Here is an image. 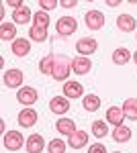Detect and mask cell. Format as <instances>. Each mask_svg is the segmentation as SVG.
<instances>
[{
  "label": "cell",
  "mask_w": 137,
  "mask_h": 153,
  "mask_svg": "<svg viewBox=\"0 0 137 153\" xmlns=\"http://www.w3.org/2000/svg\"><path fill=\"white\" fill-rule=\"evenodd\" d=\"M84 21H86V27L90 31H98L104 27V14L100 10H88L84 14Z\"/></svg>",
  "instance_id": "277c9868"
},
{
  "label": "cell",
  "mask_w": 137,
  "mask_h": 153,
  "mask_svg": "<svg viewBox=\"0 0 137 153\" xmlns=\"http://www.w3.org/2000/svg\"><path fill=\"white\" fill-rule=\"evenodd\" d=\"M96 49H98V43H96V39H90V37H84V39H80V41L76 43V51H78L80 55H84V57L92 55Z\"/></svg>",
  "instance_id": "ba28073f"
},
{
  "label": "cell",
  "mask_w": 137,
  "mask_h": 153,
  "mask_svg": "<svg viewBox=\"0 0 137 153\" xmlns=\"http://www.w3.org/2000/svg\"><path fill=\"white\" fill-rule=\"evenodd\" d=\"M121 108H123V112H125V118L137 120V98H127Z\"/></svg>",
  "instance_id": "44dd1931"
},
{
  "label": "cell",
  "mask_w": 137,
  "mask_h": 153,
  "mask_svg": "<svg viewBox=\"0 0 137 153\" xmlns=\"http://www.w3.org/2000/svg\"><path fill=\"white\" fill-rule=\"evenodd\" d=\"M82 104H84V110H88V112H96L98 108H100V98L96 94H86L82 98Z\"/></svg>",
  "instance_id": "603a6c76"
},
{
  "label": "cell",
  "mask_w": 137,
  "mask_h": 153,
  "mask_svg": "<svg viewBox=\"0 0 137 153\" xmlns=\"http://www.w3.org/2000/svg\"><path fill=\"white\" fill-rule=\"evenodd\" d=\"M53 59H55L53 53L45 55V57L39 61V71H41V74H45V76H51V71H53Z\"/></svg>",
  "instance_id": "484cf974"
},
{
  "label": "cell",
  "mask_w": 137,
  "mask_h": 153,
  "mask_svg": "<svg viewBox=\"0 0 137 153\" xmlns=\"http://www.w3.org/2000/svg\"><path fill=\"white\" fill-rule=\"evenodd\" d=\"M31 19H33V12H31L29 6H21V8H16V10L12 12L14 25H25V23H29Z\"/></svg>",
  "instance_id": "d6986e66"
},
{
  "label": "cell",
  "mask_w": 137,
  "mask_h": 153,
  "mask_svg": "<svg viewBox=\"0 0 137 153\" xmlns=\"http://www.w3.org/2000/svg\"><path fill=\"white\" fill-rule=\"evenodd\" d=\"M33 23L37 25V27H43V29H47V25H49V14H47L45 10H39L33 14Z\"/></svg>",
  "instance_id": "83f0119b"
},
{
  "label": "cell",
  "mask_w": 137,
  "mask_h": 153,
  "mask_svg": "<svg viewBox=\"0 0 137 153\" xmlns=\"http://www.w3.org/2000/svg\"><path fill=\"white\" fill-rule=\"evenodd\" d=\"M129 59H133V53L127 47H117L113 51V63L115 65H125V63H129Z\"/></svg>",
  "instance_id": "ac0fdd59"
},
{
  "label": "cell",
  "mask_w": 137,
  "mask_h": 153,
  "mask_svg": "<svg viewBox=\"0 0 137 153\" xmlns=\"http://www.w3.org/2000/svg\"><path fill=\"white\" fill-rule=\"evenodd\" d=\"M117 27L123 33H133L137 29V21H135V16H131V14H121V16H117Z\"/></svg>",
  "instance_id": "7c38bea8"
},
{
  "label": "cell",
  "mask_w": 137,
  "mask_h": 153,
  "mask_svg": "<svg viewBox=\"0 0 137 153\" xmlns=\"http://www.w3.org/2000/svg\"><path fill=\"white\" fill-rule=\"evenodd\" d=\"M27 153H41L45 149V141H43V137L39 135V133H33L31 137H27Z\"/></svg>",
  "instance_id": "8fae6325"
},
{
  "label": "cell",
  "mask_w": 137,
  "mask_h": 153,
  "mask_svg": "<svg viewBox=\"0 0 137 153\" xmlns=\"http://www.w3.org/2000/svg\"><path fill=\"white\" fill-rule=\"evenodd\" d=\"M133 61H135V63H137V51H135V53H133Z\"/></svg>",
  "instance_id": "836d02e7"
},
{
  "label": "cell",
  "mask_w": 137,
  "mask_h": 153,
  "mask_svg": "<svg viewBox=\"0 0 137 153\" xmlns=\"http://www.w3.org/2000/svg\"><path fill=\"white\" fill-rule=\"evenodd\" d=\"M55 129L59 135H66V137H70V135H74L76 133V120L74 118H59L55 123Z\"/></svg>",
  "instance_id": "9a60e30c"
},
{
  "label": "cell",
  "mask_w": 137,
  "mask_h": 153,
  "mask_svg": "<svg viewBox=\"0 0 137 153\" xmlns=\"http://www.w3.org/2000/svg\"><path fill=\"white\" fill-rule=\"evenodd\" d=\"M16 39V25L0 23V41H14Z\"/></svg>",
  "instance_id": "ffe728a7"
},
{
  "label": "cell",
  "mask_w": 137,
  "mask_h": 153,
  "mask_svg": "<svg viewBox=\"0 0 137 153\" xmlns=\"http://www.w3.org/2000/svg\"><path fill=\"white\" fill-rule=\"evenodd\" d=\"M29 39H33V41H37V43H43V41L47 39V29L33 25V27L29 29Z\"/></svg>",
  "instance_id": "d4e9b609"
},
{
  "label": "cell",
  "mask_w": 137,
  "mask_h": 153,
  "mask_svg": "<svg viewBox=\"0 0 137 153\" xmlns=\"http://www.w3.org/2000/svg\"><path fill=\"white\" fill-rule=\"evenodd\" d=\"M12 53L16 55V57H25V55H29V51H31V43H29V39H14L12 41Z\"/></svg>",
  "instance_id": "e0dca14e"
},
{
  "label": "cell",
  "mask_w": 137,
  "mask_h": 153,
  "mask_svg": "<svg viewBox=\"0 0 137 153\" xmlns=\"http://www.w3.org/2000/svg\"><path fill=\"white\" fill-rule=\"evenodd\" d=\"M123 118H125V112H123V108L121 106H111L109 110H106V123H111L115 127H121L123 125Z\"/></svg>",
  "instance_id": "2e32d148"
},
{
  "label": "cell",
  "mask_w": 137,
  "mask_h": 153,
  "mask_svg": "<svg viewBox=\"0 0 137 153\" xmlns=\"http://www.w3.org/2000/svg\"><path fill=\"white\" fill-rule=\"evenodd\" d=\"M8 6H12V8L16 10V8H21V6H25V2H23V0H10V2H8Z\"/></svg>",
  "instance_id": "1f68e13d"
},
{
  "label": "cell",
  "mask_w": 137,
  "mask_h": 153,
  "mask_svg": "<svg viewBox=\"0 0 137 153\" xmlns=\"http://www.w3.org/2000/svg\"><path fill=\"white\" fill-rule=\"evenodd\" d=\"M2 143H4V147H6L8 151H19L23 145H27L25 139H23V135H21L19 131H8V133H4Z\"/></svg>",
  "instance_id": "3957f363"
},
{
  "label": "cell",
  "mask_w": 137,
  "mask_h": 153,
  "mask_svg": "<svg viewBox=\"0 0 137 153\" xmlns=\"http://www.w3.org/2000/svg\"><path fill=\"white\" fill-rule=\"evenodd\" d=\"M57 4H59L57 0H39V6H41L45 12H47V10H53Z\"/></svg>",
  "instance_id": "f1b7e54d"
},
{
  "label": "cell",
  "mask_w": 137,
  "mask_h": 153,
  "mask_svg": "<svg viewBox=\"0 0 137 153\" xmlns=\"http://www.w3.org/2000/svg\"><path fill=\"white\" fill-rule=\"evenodd\" d=\"M49 110L53 112V114H66L70 110V100L66 96H53L51 100H49Z\"/></svg>",
  "instance_id": "5b68a950"
},
{
  "label": "cell",
  "mask_w": 137,
  "mask_h": 153,
  "mask_svg": "<svg viewBox=\"0 0 137 153\" xmlns=\"http://www.w3.org/2000/svg\"><path fill=\"white\" fill-rule=\"evenodd\" d=\"M88 153H109V151H106V147H104L103 143H94V145H90Z\"/></svg>",
  "instance_id": "f546056e"
},
{
  "label": "cell",
  "mask_w": 137,
  "mask_h": 153,
  "mask_svg": "<svg viewBox=\"0 0 137 153\" xmlns=\"http://www.w3.org/2000/svg\"><path fill=\"white\" fill-rule=\"evenodd\" d=\"M84 88H82L80 82H66L64 84V96L68 98V100H76V98H84Z\"/></svg>",
  "instance_id": "5bb4252c"
},
{
  "label": "cell",
  "mask_w": 137,
  "mask_h": 153,
  "mask_svg": "<svg viewBox=\"0 0 137 153\" xmlns=\"http://www.w3.org/2000/svg\"><path fill=\"white\" fill-rule=\"evenodd\" d=\"M119 4H121V0H109V2H106V6H111V8L119 6Z\"/></svg>",
  "instance_id": "d6a6232c"
},
{
  "label": "cell",
  "mask_w": 137,
  "mask_h": 153,
  "mask_svg": "<svg viewBox=\"0 0 137 153\" xmlns=\"http://www.w3.org/2000/svg\"><path fill=\"white\" fill-rule=\"evenodd\" d=\"M92 135L96 137V139H103L109 135V123L106 120H94L92 123Z\"/></svg>",
  "instance_id": "cb8c5ba5"
},
{
  "label": "cell",
  "mask_w": 137,
  "mask_h": 153,
  "mask_svg": "<svg viewBox=\"0 0 137 153\" xmlns=\"http://www.w3.org/2000/svg\"><path fill=\"white\" fill-rule=\"evenodd\" d=\"M86 145H88V133L86 131H76L74 135L68 137V147H72V149H82Z\"/></svg>",
  "instance_id": "4fadbf2b"
},
{
  "label": "cell",
  "mask_w": 137,
  "mask_h": 153,
  "mask_svg": "<svg viewBox=\"0 0 137 153\" xmlns=\"http://www.w3.org/2000/svg\"><path fill=\"white\" fill-rule=\"evenodd\" d=\"M16 100L25 106H31L37 102V90L35 88H29V86H25V88H19V92H16Z\"/></svg>",
  "instance_id": "9c48e42d"
},
{
  "label": "cell",
  "mask_w": 137,
  "mask_h": 153,
  "mask_svg": "<svg viewBox=\"0 0 137 153\" xmlns=\"http://www.w3.org/2000/svg\"><path fill=\"white\" fill-rule=\"evenodd\" d=\"M4 86L6 88H21L23 86V71L12 68L4 71Z\"/></svg>",
  "instance_id": "8992f818"
},
{
  "label": "cell",
  "mask_w": 137,
  "mask_h": 153,
  "mask_svg": "<svg viewBox=\"0 0 137 153\" xmlns=\"http://www.w3.org/2000/svg\"><path fill=\"white\" fill-rule=\"evenodd\" d=\"M115 153H121V151H115Z\"/></svg>",
  "instance_id": "e575fe53"
},
{
  "label": "cell",
  "mask_w": 137,
  "mask_h": 153,
  "mask_svg": "<svg viewBox=\"0 0 137 153\" xmlns=\"http://www.w3.org/2000/svg\"><path fill=\"white\" fill-rule=\"evenodd\" d=\"M78 2L76 0H59V6H64V8H74Z\"/></svg>",
  "instance_id": "4dcf8cb0"
},
{
  "label": "cell",
  "mask_w": 137,
  "mask_h": 153,
  "mask_svg": "<svg viewBox=\"0 0 137 153\" xmlns=\"http://www.w3.org/2000/svg\"><path fill=\"white\" fill-rule=\"evenodd\" d=\"M129 139H131V129H129V127L121 125V127H115V129H113V141L127 143Z\"/></svg>",
  "instance_id": "7402d4cb"
},
{
  "label": "cell",
  "mask_w": 137,
  "mask_h": 153,
  "mask_svg": "<svg viewBox=\"0 0 137 153\" xmlns=\"http://www.w3.org/2000/svg\"><path fill=\"white\" fill-rule=\"evenodd\" d=\"M35 123H37V110L31 108V106H25L23 110L19 112V125L25 127V129H31Z\"/></svg>",
  "instance_id": "52a82bcc"
},
{
  "label": "cell",
  "mask_w": 137,
  "mask_h": 153,
  "mask_svg": "<svg viewBox=\"0 0 137 153\" xmlns=\"http://www.w3.org/2000/svg\"><path fill=\"white\" fill-rule=\"evenodd\" d=\"M72 70L74 74H78V76H84V74H88L92 70V61L90 57H84V55H78V57L72 59Z\"/></svg>",
  "instance_id": "30bf717a"
},
{
  "label": "cell",
  "mask_w": 137,
  "mask_h": 153,
  "mask_svg": "<svg viewBox=\"0 0 137 153\" xmlns=\"http://www.w3.org/2000/svg\"><path fill=\"white\" fill-rule=\"evenodd\" d=\"M68 143L61 141V139H53V141L47 143V153H66Z\"/></svg>",
  "instance_id": "4316f807"
},
{
  "label": "cell",
  "mask_w": 137,
  "mask_h": 153,
  "mask_svg": "<svg viewBox=\"0 0 137 153\" xmlns=\"http://www.w3.org/2000/svg\"><path fill=\"white\" fill-rule=\"evenodd\" d=\"M76 29H78V21L74 16H61V19H57V23H55V33L59 37L74 35Z\"/></svg>",
  "instance_id": "7a4b0ae2"
},
{
  "label": "cell",
  "mask_w": 137,
  "mask_h": 153,
  "mask_svg": "<svg viewBox=\"0 0 137 153\" xmlns=\"http://www.w3.org/2000/svg\"><path fill=\"white\" fill-rule=\"evenodd\" d=\"M70 70H72V61L66 55H55L53 59V71H51V78L55 82H68Z\"/></svg>",
  "instance_id": "6da1fadb"
}]
</instances>
